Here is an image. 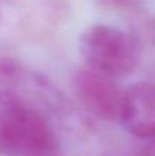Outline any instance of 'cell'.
<instances>
[{"label": "cell", "instance_id": "7", "mask_svg": "<svg viewBox=\"0 0 155 156\" xmlns=\"http://www.w3.org/2000/svg\"><path fill=\"white\" fill-rule=\"evenodd\" d=\"M41 156H56V155H41Z\"/></svg>", "mask_w": 155, "mask_h": 156}, {"label": "cell", "instance_id": "6", "mask_svg": "<svg viewBox=\"0 0 155 156\" xmlns=\"http://www.w3.org/2000/svg\"><path fill=\"white\" fill-rule=\"evenodd\" d=\"M139 156H155V138L148 140V143L140 149Z\"/></svg>", "mask_w": 155, "mask_h": 156}, {"label": "cell", "instance_id": "2", "mask_svg": "<svg viewBox=\"0 0 155 156\" xmlns=\"http://www.w3.org/2000/svg\"><path fill=\"white\" fill-rule=\"evenodd\" d=\"M142 47V41L132 32L102 23L85 29L78 41L87 67L113 80L128 77L136 70Z\"/></svg>", "mask_w": 155, "mask_h": 156}, {"label": "cell", "instance_id": "3", "mask_svg": "<svg viewBox=\"0 0 155 156\" xmlns=\"http://www.w3.org/2000/svg\"><path fill=\"white\" fill-rule=\"evenodd\" d=\"M74 94L87 111L106 122H121L124 92L115 80L88 67L80 69L73 80Z\"/></svg>", "mask_w": 155, "mask_h": 156}, {"label": "cell", "instance_id": "4", "mask_svg": "<svg viewBox=\"0 0 155 156\" xmlns=\"http://www.w3.org/2000/svg\"><path fill=\"white\" fill-rule=\"evenodd\" d=\"M121 123L139 138H155V85L140 81L124 92Z\"/></svg>", "mask_w": 155, "mask_h": 156}, {"label": "cell", "instance_id": "1", "mask_svg": "<svg viewBox=\"0 0 155 156\" xmlns=\"http://www.w3.org/2000/svg\"><path fill=\"white\" fill-rule=\"evenodd\" d=\"M0 154L56 155V138L45 116L5 89H0Z\"/></svg>", "mask_w": 155, "mask_h": 156}, {"label": "cell", "instance_id": "5", "mask_svg": "<svg viewBox=\"0 0 155 156\" xmlns=\"http://www.w3.org/2000/svg\"><path fill=\"white\" fill-rule=\"evenodd\" d=\"M103 7L111 10H132L142 4L144 0H98Z\"/></svg>", "mask_w": 155, "mask_h": 156}]
</instances>
